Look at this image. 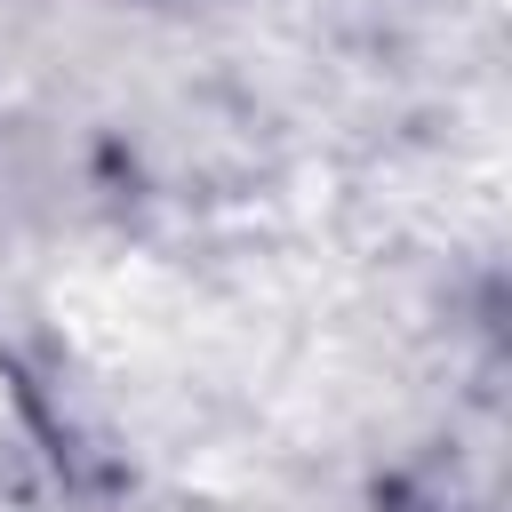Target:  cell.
Returning a JSON list of instances; mask_svg holds the SVG:
<instances>
[{"instance_id":"6da1fadb","label":"cell","mask_w":512,"mask_h":512,"mask_svg":"<svg viewBox=\"0 0 512 512\" xmlns=\"http://www.w3.org/2000/svg\"><path fill=\"white\" fill-rule=\"evenodd\" d=\"M32 472H40V456H32V424H24V408H16V392H8V376H0V512L24 496Z\"/></svg>"}]
</instances>
